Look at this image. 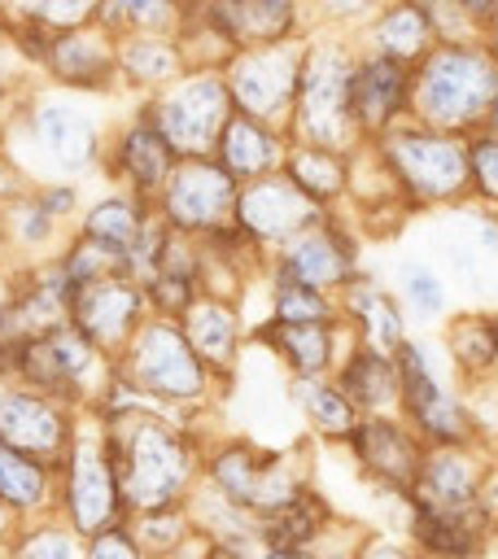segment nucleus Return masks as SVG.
I'll return each mask as SVG.
<instances>
[{
	"label": "nucleus",
	"mask_w": 498,
	"mask_h": 559,
	"mask_svg": "<svg viewBox=\"0 0 498 559\" xmlns=\"http://www.w3.org/2000/svg\"><path fill=\"white\" fill-rule=\"evenodd\" d=\"M127 524H131L135 542L149 550V559H162V555H170V550H179L183 542L197 537V524H192V515H188V502H183V507L135 511V515H127Z\"/></svg>",
	"instance_id": "obj_37"
},
{
	"label": "nucleus",
	"mask_w": 498,
	"mask_h": 559,
	"mask_svg": "<svg viewBox=\"0 0 498 559\" xmlns=\"http://www.w3.org/2000/svg\"><path fill=\"white\" fill-rule=\"evenodd\" d=\"M175 162H179V157L170 153V144L162 140V131L149 122L144 109L118 131V140H114V148H109V170H114V179L122 183V192H131V197H140V201H149V205H153V197L162 192V183L170 179Z\"/></svg>",
	"instance_id": "obj_23"
},
{
	"label": "nucleus",
	"mask_w": 498,
	"mask_h": 559,
	"mask_svg": "<svg viewBox=\"0 0 498 559\" xmlns=\"http://www.w3.org/2000/svg\"><path fill=\"white\" fill-rule=\"evenodd\" d=\"M450 4H454V9H459V13H463L472 26H476V31H481V26H485V22L498 13V0H450Z\"/></svg>",
	"instance_id": "obj_47"
},
{
	"label": "nucleus",
	"mask_w": 498,
	"mask_h": 559,
	"mask_svg": "<svg viewBox=\"0 0 498 559\" xmlns=\"http://www.w3.org/2000/svg\"><path fill=\"white\" fill-rule=\"evenodd\" d=\"M336 314L345 323V332L363 345H376L384 354H393L406 336H411V323L398 306V297L389 293V284L376 275V271H358L341 293H336Z\"/></svg>",
	"instance_id": "obj_22"
},
{
	"label": "nucleus",
	"mask_w": 498,
	"mask_h": 559,
	"mask_svg": "<svg viewBox=\"0 0 498 559\" xmlns=\"http://www.w3.org/2000/svg\"><path fill=\"white\" fill-rule=\"evenodd\" d=\"M79 415L74 406L39 393V389H26L17 380H4L0 384V441L13 445L17 454L44 463V467H57L79 432Z\"/></svg>",
	"instance_id": "obj_13"
},
{
	"label": "nucleus",
	"mask_w": 498,
	"mask_h": 559,
	"mask_svg": "<svg viewBox=\"0 0 498 559\" xmlns=\"http://www.w3.org/2000/svg\"><path fill=\"white\" fill-rule=\"evenodd\" d=\"M481 515H485V524H489V533H494V546H498V472H489V480H485Z\"/></svg>",
	"instance_id": "obj_48"
},
{
	"label": "nucleus",
	"mask_w": 498,
	"mask_h": 559,
	"mask_svg": "<svg viewBox=\"0 0 498 559\" xmlns=\"http://www.w3.org/2000/svg\"><path fill=\"white\" fill-rule=\"evenodd\" d=\"M384 0H306V9H315L328 26H349L358 17H371Z\"/></svg>",
	"instance_id": "obj_45"
},
{
	"label": "nucleus",
	"mask_w": 498,
	"mask_h": 559,
	"mask_svg": "<svg viewBox=\"0 0 498 559\" xmlns=\"http://www.w3.org/2000/svg\"><path fill=\"white\" fill-rule=\"evenodd\" d=\"M384 284L398 297L411 332L415 328H441L454 314V288L441 275V266L432 258H424V253H402Z\"/></svg>",
	"instance_id": "obj_27"
},
{
	"label": "nucleus",
	"mask_w": 498,
	"mask_h": 559,
	"mask_svg": "<svg viewBox=\"0 0 498 559\" xmlns=\"http://www.w3.org/2000/svg\"><path fill=\"white\" fill-rule=\"evenodd\" d=\"M498 92V57L481 39H437L411 66V122L472 135Z\"/></svg>",
	"instance_id": "obj_2"
},
{
	"label": "nucleus",
	"mask_w": 498,
	"mask_h": 559,
	"mask_svg": "<svg viewBox=\"0 0 498 559\" xmlns=\"http://www.w3.org/2000/svg\"><path fill=\"white\" fill-rule=\"evenodd\" d=\"M109 459L118 467L127 515L183 507L201 485L205 441L214 437L205 424H188L162 411H140L114 424H100Z\"/></svg>",
	"instance_id": "obj_1"
},
{
	"label": "nucleus",
	"mask_w": 498,
	"mask_h": 559,
	"mask_svg": "<svg viewBox=\"0 0 498 559\" xmlns=\"http://www.w3.org/2000/svg\"><path fill=\"white\" fill-rule=\"evenodd\" d=\"M489 472H494L489 445H432L419 459L406 502L432 511H476Z\"/></svg>",
	"instance_id": "obj_18"
},
{
	"label": "nucleus",
	"mask_w": 498,
	"mask_h": 559,
	"mask_svg": "<svg viewBox=\"0 0 498 559\" xmlns=\"http://www.w3.org/2000/svg\"><path fill=\"white\" fill-rule=\"evenodd\" d=\"M280 175H284L301 197H310L319 210L336 214V210H345V201H349L354 153H336V148L293 144V140H288V153H284Z\"/></svg>",
	"instance_id": "obj_28"
},
{
	"label": "nucleus",
	"mask_w": 498,
	"mask_h": 559,
	"mask_svg": "<svg viewBox=\"0 0 498 559\" xmlns=\"http://www.w3.org/2000/svg\"><path fill=\"white\" fill-rule=\"evenodd\" d=\"M83 559H149V550L135 542L131 524H109L92 537H83Z\"/></svg>",
	"instance_id": "obj_42"
},
{
	"label": "nucleus",
	"mask_w": 498,
	"mask_h": 559,
	"mask_svg": "<svg viewBox=\"0 0 498 559\" xmlns=\"http://www.w3.org/2000/svg\"><path fill=\"white\" fill-rule=\"evenodd\" d=\"M236 192H240V183L214 157H179L170 179L153 197V214L162 218V227L201 240L232 223Z\"/></svg>",
	"instance_id": "obj_11"
},
{
	"label": "nucleus",
	"mask_w": 498,
	"mask_h": 559,
	"mask_svg": "<svg viewBox=\"0 0 498 559\" xmlns=\"http://www.w3.org/2000/svg\"><path fill=\"white\" fill-rule=\"evenodd\" d=\"M358 271H363V236L341 210L323 214L319 223H310L266 258V275L319 288L328 297H336Z\"/></svg>",
	"instance_id": "obj_10"
},
{
	"label": "nucleus",
	"mask_w": 498,
	"mask_h": 559,
	"mask_svg": "<svg viewBox=\"0 0 498 559\" xmlns=\"http://www.w3.org/2000/svg\"><path fill=\"white\" fill-rule=\"evenodd\" d=\"M284 153H288V131H280L271 122H258V118H245V114H232L227 127L218 131V144H214L210 157L236 183H253L262 175H280Z\"/></svg>",
	"instance_id": "obj_25"
},
{
	"label": "nucleus",
	"mask_w": 498,
	"mask_h": 559,
	"mask_svg": "<svg viewBox=\"0 0 498 559\" xmlns=\"http://www.w3.org/2000/svg\"><path fill=\"white\" fill-rule=\"evenodd\" d=\"M258 288H262V314L258 319H275V323H328V319H341L336 314V297H328L319 288H306V284H293V280H280V275H266V271L258 280Z\"/></svg>",
	"instance_id": "obj_35"
},
{
	"label": "nucleus",
	"mask_w": 498,
	"mask_h": 559,
	"mask_svg": "<svg viewBox=\"0 0 498 559\" xmlns=\"http://www.w3.org/2000/svg\"><path fill=\"white\" fill-rule=\"evenodd\" d=\"M9 79H13V66H9V48L0 44V92L9 87Z\"/></svg>",
	"instance_id": "obj_51"
},
{
	"label": "nucleus",
	"mask_w": 498,
	"mask_h": 559,
	"mask_svg": "<svg viewBox=\"0 0 498 559\" xmlns=\"http://www.w3.org/2000/svg\"><path fill=\"white\" fill-rule=\"evenodd\" d=\"M424 450L428 445L415 437V428L402 415H363L358 428L349 432V441L341 445V454L349 459L358 480H367L376 493L393 498V507L406 502Z\"/></svg>",
	"instance_id": "obj_12"
},
{
	"label": "nucleus",
	"mask_w": 498,
	"mask_h": 559,
	"mask_svg": "<svg viewBox=\"0 0 498 559\" xmlns=\"http://www.w3.org/2000/svg\"><path fill=\"white\" fill-rule=\"evenodd\" d=\"M489 459H494V472H498V445H494V450H489Z\"/></svg>",
	"instance_id": "obj_54"
},
{
	"label": "nucleus",
	"mask_w": 498,
	"mask_h": 559,
	"mask_svg": "<svg viewBox=\"0 0 498 559\" xmlns=\"http://www.w3.org/2000/svg\"><path fill=\"white\" fill-rule=\"evenodd\" d=\"M4 227H9L13 245H22V249H48V245L57 240V218L39 205L35 192H31V197H17V201L9 205Z\"/></svg>",
	"instance_id": "obj_40"
},
{
	"label": "nucleus",
	"mask_w": 498,
	"mask_h": 559,
	"mask_svg": "<svg viewBox=\"0 0 498 559\" xmlns=\"http://www.w3.org/2000/svg\"><path fill=\"white\" fill-rule=\"evenodd\" d=\"M39 26H48L52 35L61 31H79L92 13H96V0H22Z\"/></svg>",
	"instance_id": "obj_41"
},
{
	"label": "nucleus",
	"mask_w": 498,
	"mask_h": 559,
	"mask_svg": "<svg viewBox=\"0 0 498 559\" xmlns=\"http://www.w3.org/2000/svg\"><path fill=\"white\" fill-rule=\"evenodd\" d=\"M149 218H153V205L149 201H140L131 192H109V197H100V201H92L83 210L79 236L92 240L96 249H105L118 262V271H122V258L131 253V245L140 240V231L149 227Z\"/></svg>",
	"instance_id": "obj_33"
},
{
	"label": "nucleus",
	"mask_w": 498,
	"mask_h": 559,
	"mask_svg": "<svg viewBox=\"0 0 498 559\" xmlns=\"http://www.w3.org/2000/svg\"><path fill=\"white\" fill-rule=\"evenodd\" d=\"M354 57H358V44L345 35H306L297 100H293V118H288L293 144H319V148H336V153L363 148V135L349 118Z\"/></svg>",
	"instance_id": "obj_6"
},
{
	"label": "nucleus",
	"mask_w": 498,
	"mask_h": 559,
	"mask_svg": "<svg viewBox=\"0 0 498 559\" xmlns=\"http://www.w3.org/2000/svg\"><path fill=\"white\" fill-rule=\"evenodd\" d=\"M188 70L183 61V44L179 39H166V35H135L118 48V74L131 83V87H144V92H162L170 87L179 74Z\"/></svg>",
	"instance_id": "obj_34"
},
{
	"label": "nucleus",
	"mask_w": 498,
	"mask_h": 559,
	"mask_svg": "<svg viewBox=\"0 0 498 559\" xmlns=\"http://www.w3.org/2000/svg\"><path fill=\"white\" fill-rule=\"evenodd\" d=\"M144 319H149L144 288L135 280H127L122 271H114V275L79 288L74 301H70V328H79L109 358H118L127 349V341L135 336V328Z\"/></svg>",
	"instance_id": "obj_17"
},
{
	"label": "nucleus",
	"mask_w": 498,
	"mask_h": 559,
	"mask_svg": "<svg viewBox=\"0 0 498 559\" xmlns=\"http://www.w3.org/2000/svg\"><path fill=\"white\" fill-rule=\"evenodd\" d=\"M463 140H467V205L498 210V135L481 127Z\"/></svg>",
	"instance_id": "obj_38"
},
{
	"label": "nucleus",
	"mask_w": 498,
	"mask_h": 559,
	"mask_svg": "<svg viewBox=\"0 0 498 559\" xmlns=\"http://www.w3.org/2000/svg\"><path fill=\"white\" fill-rule=\"evenodd\" d=\"M432 44H437V31H432V17H428V4L424 0H384L367 17L363 48H371L380 57H393L402 66H415Z\"/></svg>",
	"instance_id": "obj_31"
},
{
	"label": "nucleus",
	"mask_w": 498,
	"mask_h": 559,
	"mask_svg": "<svg viewBox=\"0 0 498 559\" xmlns=\"http://www.w3.org/2000/svg\"><path fill=\"white\" fill-rule=\"evenodd\" d=\"M349 332L341 319L328 323H275V319H253L249 323V345H258L284 380H310V376H332L341 354L349 349Z\"/></svg>",
	"instance_id": "obj_16"
},
{
	"label": "nucleus",
	"mask_w": 498,
	"mask_h": 559,
	"mask_svg": "<svg viewBox=\"0 0 498 559\" xmlns=\"http://www.w3.org/2000/svg\"><path fill=\"white\" fill-rule=\"evenodd\" d=\"M301 52H306V35L232 52L227 66H223L232 109L288 131L293 100H297V79H301Z\"/></svg>",
	"instance_id": "obj_9"
},
{
	"label": "nucleus",
	"mask_w": 498,
	"mask_h": 559,
	"mask_svg": "<svg viewBox=\"0 0 498 559\" xmlns=\"http://www.w3.org/2000/svg\"><path fill=\"white\" fill-rule=\"evenodd\" d=\"M481 44H485V48H489V52L498 57V13H494V17L485 22V26H481Z\"/></svg>",
	"instance_id": "obj_49"
},
{
	"label": "nucleus",
	"mask_w": 498,
	"mask_h": 559,
	"mask_svg": "<svg viewBox=\"0 0 498 559\" xmlns=\"http://www.w3.org/2000/svg\"><path fill=\"white\" fill-rule=\"evenodd\" d=\"M114 13L140 35H162V26L179 17V4L175 0H114Z\"/></svg>",
	"instance_id": "obj_43"
},
{
	"label": "nucleus",
	"mask_w": 498,
	"mask_h": 559,
	"mask_svg": "<svg viewBox=\"0 0 498 559\" xmlns=\"http://www.w3.org/2000/svg\"><path fill=\"white\" fill-rule=\"evenodd\" d=\"M336 524H341V511L332 507V498H328L319 485H306V489H301L297 498H288L280 511H271L266 520H258V542L310 550V546H319Z\"/></svg>",
	"instance_id": "obj_32"
},
{
	"label": "nucleus",
	"mask_w": 498,
	"mask_h": 559,
	"mask_svg": "<svg viewBox=\"0 0 498 559\" xmlns=\"http://www.w3.org/2000/svg\"><path fill=\"white\" fill-rule=\"evenodd\" d=\"M332 376L349 393L358 415H398V406H402V376H398L393 354H384L376 345H363V341H349V349L341 354Z\"/></svg>",
	"instance_id": "obj_26"
},
{
	"label": "nucleus",
	"mask_w": 498,
	"mask_h": 559,
	"mask_svg": "<svg viewBox=\"0 0 498 559\" xmlns=\"http://www.w3.org/2000/svg\"><path fill=\"white\" fill-rule=\"evenodd\" d=\"M44 66L66 87L105 92L118 79V48H109V39L96 31H61V35H52Z\"/></svg>",
	"instance_id": "obj_29"
},
{
	"label": "nucleus",
	"mask_w": 498,
	"mask_h": 559,
	"mask_svg": "<svg viewBox=\"0 0 498 559\" xmlns=\"http://www.w3.org/2000/svg\"><path fill=\"white\" fill-rule=\"evenodd\" d=\"M52 515L66 520L79 537H92L109 524L127 520L118 467L109 459L100 424H79L66 459L52 467Z\"/></svg>",
	"instance_id": "obj_7"
},
{
	"label": "nucleus",
	"mask_w": 498,
	"mask_h": 559,
	"mask_svg": "<svg viewBox=\"0 0 498 559\" xmlns=\"http://www.w3.org/2000/svg\"><path fill=\"white\" fill-rule=\"evenodd\" d=\"M9 192H13V175H9V170H4V166H0V201H4V197H9Z\"/></svg>",
	"instance_id": "obj_53"
},
{
	"label": "nucleus",
	"mask_w": 498,
	"mask_h": 559,
	"mask_svg": "<svg viewBox=\"0 0 498 559\" xmlns=\"http://www.w3.org/2000/svg\"><path fill=\"white\" fill-rule=\"evenodd\" d=\"M363 528H367V524L341 515V524H336L319 546H310V550H293V546H266V542H258V546L249 550V559H354V546H358Z\"/></svg>",
	"instance_id": "obj_39"
},
{
	"label": "nucleus",
	"mask_w": 498,
	"mask_h": 559,
	"mask_svg": "<svg viewBox=\"0 0 498 559\" xmlns=\"http://www.w3.org/2000/svg\"><path fill=\"white\" fill-rule=\"evenodd\" d=\"M114 367L162 415L201 424V415H210L218 402V380L188 345L179 319L149 314L127 341V349L114 358Z\"/></svg>",
	"instance_id": "obj_3"
},
{
	"label": "nucleus",
	"mask_w": 498,
	"mask_h": 559,
	"mask_svg": "<svg viewBox=\"0 0 498 559\" xmlns=\"http://www.w3.org/2000/svg\"><path fill=\"white\" fill-rule=\"evenodd\" d=\"M398 533L424 555V559H489L494 533L476 511H432L402 502L398 507Z\"/></svg>",
	"instance_id": "obj_21"
},
{
	"label": "nucleus",
	"mask_w": 498,
	"mask_h": 559,
	"mask_svg": "<svg viewBox=\"0 0 498 559\" xmlns=\"http://www.w3.org/2000/svg\"><path fill=\"white\" fill-rule=\"evenodd\" d=\"M0 555L4 559H83V537L57 515H35V520H17Z\"/></svg>",
	"instance_id": "obj_36"
},
{
	"label": "nucleus",
	"mask_w": 498,
	"mask_h": 559,
	"mask_svg": "<svg viewBox=\"0 0 498 559\" xmlns=\"http://www.w3.org/2000/svg\"><path fill=\"white\" fill-rule=\"evenodd\" d=\"M441 354L450 376L472 393L498 376V310H459L441 323Z\"/></svg>",
	"instance_id": "obj_24"
},
{
	"label": "nucleus",
	"mask_w": 498,
	"mask_h": 559,
	"mask_svg": "<svg viewBox=\"0 0 498 559\" xmlns=\"http://www.w3.org/2000/svg\"><path fill=\"white\" fill-rule=\"evenodd\" d=\"M288 402L301 419V428L319 441V445H345L349 432L358 428V406L349 402V393L336 384V376H310V380H288Z\"/></svg>",
	"instance_id": "obj_30"
},
{
	"label": "nucleus",
	"mask_w": 498,
	"mask_h": 559,
	"mask_svg": "<svg viewBox=\"0 0 498 559\" xmlns=\"http://www.w3.org/2000/svg\"><path fill=\"white\" fill-rule=\"evenodd\" d=\"M367 153L393 179L411 214L463 210L467 205V140L446 135L419 122H398L384 135L367 140Z\"/></svg>",
	"instance_id": "obj_5"
},
{
	"label": "nucleus",
	"mask_w": 498,
	"mask_h": 559,
	"mask_svg": "<svg viewBox=\"0 0 498 559\" xmlns=\"http://www.w3.org/2000/svg\"><path fill=\"white\" fill-rule=\"evenodd\" d=\"M13 528H17V515H13V511H4V507H0V550H4V546H9V537H13Z\"/></svg>",
	"instance_id": "obj_50"
},
{
	"label": "nucleus",
	"mask_w": 498,
	"mask_h": 559,
	"mask_svg": "<svg viewBox=\"0 0 498 559\" xmlns=\"http://www.w3.org/2000/svg\"><path fill=\"white\" fill-rule=\"evenodd\" d=\"M0 559H4V555H0Z\"/></svg>",
	"instance_id": "obj_55"
},
{
	"label": "nucleus",
	"mask_w": 498,
	"mask_h": 559,
	"mask_svg": "<svg viewBox=\"0 0 498 559\" xmlns=\"http://www.w3.org/2000/svg\"><path fill=\"white\" fill-rule=\"evenodd\" d=\"M144 114L162 131L175 157H210L218 144V131L236 109H232L223 70H183L170 87L149 96Z\"/></svg>",
	"instance_id": "obj_8"
},
{
	"label": "nucleus",
	"mask_w": 498,
	"mask_h": 559,
	"mask_svg": "<svg viewBox=\"0 0 498 559\" xmlns=\"http://www.w3.org/2000/svg\"><path fill=\"white\" fill-rule=\"evenodd\" d=\"M485 131H494V135H498V92H494V100H489V114H485Z\"/></svg>",
	"instance_id": "obj_52"
},
{
	"label": "nucleus",
	"mask_w": 498,
	"mask_h": 559,
	"mask_svg": "<svg viewBox=\"0 0 498 559\" xmlns=\"http://www.w3.org/2000/svg\"><path fill=\"white\" fill-rule=\"evenodd\" d=\"M472 406H476V419H481L485 445L494 450V445H498V376H494V380H485L481 389H472Z\"/></svg>",
	"instance_id": "obj_46"
},
{
	"label": "nucleus",
	"mask_w": 498,
	"mask_h": 559,
	"mask_svg": "<svg viewBox=\"0 0 498 559\" xmlns=\"http://www.w3.org/2000/svg\"><path fill=\"white\" fill-rule=\"evenodd\" d=\"M349 118L363 144L406 122L411 118V66L358 44V57L349 70Z\"/></svg>",
	"instance_id": "obj_19"
},
{
	"label": "nucleus",
	"mask_w": 498,
	"mask_h": 559,
	"mask_svg": "<svg viewBox=\"0 0 498 559\" xmlns=\"http://www.w3.org/2000/svg\"><path fill=\"white\" fill-rule=\"evenodd\" d=\"M201 485L218 493L223 502L249 511L253 520H266L288 498H297L306 485H315V467L306 450L288 445H262L245 432L210 437L201 459Z\"/></svg>",
	"instance_id": "obj_4"
},
{
	"label": "nucleus",
	"mask_w": 498,
	"mask_h": 559,
	"mask_svg": "<svg viewBox=\"0 0 498 559\" xmlns=\"http://www.w3.org/2000/svg\"><path fill=\"white\" fill-rule=\"evenodd\" d=\"M26 140L44 157V170H52V179H66V175H79V170H87L96 162L100 122H96V114L87 105H79L70 96H44V100L31 105Z\"/></svg>",
	"instance_id": "obj_15"
},
{
	"label": "nucleus",
	"mask_w": 498,
	"mask_h": 559,
	"mask_svg": "<svg viewBox=\"0 0 498 559\" xmlns=\"http://www.w3.org/2000/svg\"><path fill=\"white\" fill-rule=\"evenodd\" d=\"M328 210H319L310 197H301L284 175H262L253 183H240L236 192V231L262 253L271 258L280 245H288L297 231H306L310 223H319Z\"/></svg>",
	"instance_id": "obj_14"
},
{
	"label": "nucleus",
	"mask_w": 498,
	"mask_h": 559,
	"mask_svg": "<svg viewBox=\"0 0 498 559\" xmlns=\"http://www.w3.org/2000/svg\"><path fill=\"white\" fill-rule=\"evenodd\" d=\"M354 559H424L398 528H363Z\"/></svg>",
	"instance_id": "obj_44"
},
{
	"label": "nucleus",
	"mask_w": 498,
	"mask_h": 559,
	"mask_svg": "<svg viewBox=\"0 0 498 559\" xmlns=\"http://www.w3.org/2000/svg\"><path fill=\"white\" fill-rule=\"evenodd\" d=\"M188 345L197 349V358L210 367V376L218 384H232L240 362H245V349H249V319H245V301H232V297H210L201 293L183 319H179Z\"/></svg>",
	"instance_id": "obj_20"
}]
</instances>
